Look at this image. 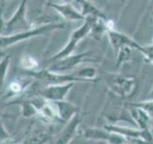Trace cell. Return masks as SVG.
<instances>
[{
  "label": "cell",
  "mask_w": 153,
  "mask_h": 144,
  "mask_svg": "<svg viewBox=\"0 0 153 144\" xmlns=\"http://www.w3.org/2000/svg\"><path fill=\"white\" fill-rule=\"evenodd\" d=\"M65 24L64 23H51V24H45V25L39 26L37 28H33L31 30L26 31V32H21V33H16L13 34L10 36H0V49L3 48L10 47L16 43L26 40L30 38H35L37 36L44 35L45 33L52 31V30H57V29H62L64 28Z\"/></svg>",
  "instance_id": "6da1fadb"
},
{
  "label": "cell",
  "mask_w": 153,
  "mask_h": 144,
  "mask_svg": "<svg viewBox=\"0 0 153 144\" xmlns=\"http://www.w3.org/2000/svg\"><path fill=\"white\" fill-rule=\"evenodd\" d=\"M27 14V1L23 0L20 2L17 10L12 17L5 23L2 36H10L13 34L26 32L31 30V24L26 17Z\"/></svg>",
  "instance_id": "7a4b0ae2"
},
{
  "label": "cell",
  "mask_w": 153,
  "mask_h": 144,
  "mask_svg": "<svg viewBox=\"0 0 153 144\" xmlns=\"http://www.w3.org/2000/svg\"><path fill=\"white\" fill-rule=\"evenodd\" d=\"M90 32H91V27L88 24V22L85 21L79 29H76V30H75L71 34V38L68 43H67L59 52H57L56 55H54L53 57H51L50 59L47 60V64H51V62L53 64V62H55L62 60L68 56H71L72 53L74 52L76 46L78 45V43L82 40L83 38L87 36Z\"/></svg>",
  "instance_id": "3957f363"
},
{
  "label": "cell",
  "mask_w": 153,
  "mask_h": 144,
  "mask_svg": "<svg viewBox=\"0 0 153 144\" xmlns=\"http://www.w3.org/2000/svg\"><path fill=\"white\" fill-rule=\"evenodd\" d=\"M83 62H97L93 58H91V54L88 52L80 53L76 55H71L64 58V59L59 60L57 62H53V64L48 67V69L51 72L59 74H64V72H67L71 69H73L79 64Z\"/></svg>",
  "instance_id": "277c9868"
},
{
  "label": "cell",
  "mask_w": 153,
  "mask_h": 144,
  "mask_svg": "<svg viewBox=\"0 0 153 144\" xmlns=\"http://www.w3.org/2000/svg\"><path fill=\"white\" fill-rule=\"evenodd\" d=\"M25 74L31 78L39 80L47 83H53V85H59L66 83H75V82H83L78 78L76 75H66V74H59L51 72L48 69H42L39 71H25Z\"/></svg>",
  "instance_id": "5b68a950"
},
{
  "label": "cell",
  "mask_w": 153,
  "mask_h": 144,
  "mask_svg": "<svg viewBox=\"0 0 153 144\" xmlns=\"http://www.w3.org/2000/svg\"><path fill=\"white\" fill-rule=\"evenodd\" d=\"M75 83H66L59 85H50L37 91L38 97H41L49 102H62L67 93L73 88Z\"/></svg>",
  "instance_id": "8992f818"
},
{
  "label": "cell",
  "mask_w": 153,
  "mask_h": 144,
  "mask_svg": "<svg viewBox=\"0 0 153 144\" xmlns=\"http://www.w3.org/2000/svg\"><path fill=\"white\" fill-rule=\"evenodd\" d=\"M108 84L111 89L121 96H129L135 88V82L130 78L119 76V75H111L108 79Z\"/></svg>",
  "instance_id": "52a82bcc"
},
{
  "label": "cell",
  "mask_w": 153,
  "mask_h": 144,
  "mask_svg": "<svg viewBox=\"0 0 153 144\" xmlns=\"http://www.w3.org/2000/svg\"><path fill=\"white\" fill-rule=\"evenodd\" d=\"M48 6L53 8L54 10L61 14V16L66 20L69 21H76V20H83L85 17L81 14L80 12L76 11L69 3H62V4H57V3H53V2H48Z\"/></svg>",
  "instance_id": "ba28073f"
},
{
  "label": "cell",
  "mask_w": 153,
  "mask_h": 144,
  "mask_svg": "<svg viewBox=\"0 0 153 144\" xmlns=\"http://www.w3.org/2000/svg\"><path fill=\"white\" fill-rule=\"evenodd\" d=\"M80 121H81V117L79 116V113H76L70 121H68L66 127L60 133L59 136L57 137L56 144H69V142L72 140V138L76 136Z\"/></svg>",
  "instance_id": "9c48e42d"
},
{
  "label": "cell",
  "mask_w": 153,
  "mask_h": 144,
  "mask_svg": "<svg viewBox=\"0 0 153 144\" xmlns=\"http://www.w3.org/2000/svg\"><path fill=\"white\" fill-rule=\"evenodd\" d=\"M108 37L110 38V41H111V44L113 45L115 51H116V54H118V52L121 50L123 46L136 48L138 50L140 49V47H141L139 44H137L135 41L132 40L130 38L123 35V34L115 32L114 30L108 31Z\"/></svg>",
  "instance_id": "30bf717a"
},
{
  "label": "cell",
  "mask_w": 153,
  "mask_h": 144,
  "mask_svg": "<svg viewBox=\"0 0 153 144\" xmlns=\"http://www.w3.org/2000/svg\"><path fill=\"white\" fill-rule=\"evenodd\" d=\"M53 103L56 106L57 114H59V117L60 118L61 121L68 122L76 113H79L78 112L79 109L71 103H66L64 101H62V102H53Z\"/></svg>",
  "instance_id": "8fae6325"
},
{
  "label": "cell",
  "mask_w": 153,
  "mask_h": 144,
  "mask_svg": "<svg viewBox=\"0 0 153 144\" xmlns=\"http://www.w3.org/2000/svg\"><path fill=\"white\" fill-rule=\"evenodd\" d=\"M51 134L46 130H36V131L28 134L20 144H45L49 141Z\"/></svg>",
  "instance_id": "7c38bea8"
},
{
  "label": "cell",
  "mask_w": 153,
  "mask_h": 144,
  "mask_svg": "<svg viewBox=\"0 0 153 144\" xmlns=\"http://www.w3.org/2000/svg\"><path fill=\"white\" fill-rule=\"evenodd\" d=\"M79 3H81V6H82V11L80 13L85 18L89 16H94L102 19H107L106 16H104V14L100 12L92 3H90L88 1H79Z\"/></svg>",
  "instance_id": "4fadbf2b"
},
{
  "label": "cell",
  "mask_w": 153,
  "mask_h": 144,
  "mask_svg": "<svg viewBox=\"0 0 153 144\" xmlns=\"http://www.w3.org/2000/svg\"><path fill=\"white\" fill-rule=\"evenodd\" d=\"M133 118L136 120L137 124L140 126L142 131H147L148 127V116L147 113L141 108H135L131 110Z\"/></svg>",
  "instance_id": "5bb4252c"
},
{
  "label": "cell",
  "mask_w": 153,
  "mask_h": 144,
  "mask_svg": "<svg viewBox=\"0 0 153 144\" xmlns=\"http://www.w3.org/2000/svg\"><path fill=\"white\" fill-rule=\"evenodd\" d=\"M30 79V77H28V78L25 80L23 78H18L16 80H14L13 82H11L9 85V89L10 91L13 93V94H19L21 93L22 91H24L27 86L30 84V82H26Z\"/></svg>",
  "instance_id": "9a60e30c"
},
{
  "label": "cell",
  "mask_w": 153,
  "mask_h": 144,
  "mask_svg": "<svg viewBox=\"0 0 153 144\" xmlns=\"http://www.w3.org/2000/svg\"><path fill=\"white\" fill-rule=\"evenodd\" d=\"M16 104H18L19 106H21V112H22V116L24 117H33L35 115L38 114V110L32 104V102L30 100L28 101H19V102H16Z\"/></svg>",
  "instance_id": "2e32d148"
},
{
  "label": "cell",
  "mask_w": 153,
  "mask_h": 144,
  "mask_svg": "<svg viewBox=\"0 0 153 144\" xmlns=\"http://www.w3.org/2000/svg\"><path fill=\"white\" fill-rule=\"evenodd\" d=\"M11 55H5L2 60L0 61V88L5 83L7 77V72L10 66V62H11Z\"/></svg>",
  "instance_id": "e0dca14e"
},
{
  "label": "cell",
  "mask_w": 153,
  "mask_h": 144,
  "mask_svg": "<svg viewBox=\"0 0 153 144\" xmlns=\"http://www.w3.org/2000/svg\"><path fill=\"white\" fill-rule=\"evenodd\" d=\"M96 74H97V72H96L94 67H84V68H81L76 72V76L83 81H90L95 79Z\"/></svg>",
  "instance_id": "ac0fdd59"
},
{
  "label": "cell",
  "mask_w": 153,
  "mask_h": 144,
  "mask_svg": "<svg viewBox=\"0 0 153 144\" xmlns=\"http://www.w3.org/2000/svg\"><path fill=\"white\" fill-rule=\"evenodd\" d=\"M21 66L26 71H33V69L36 68L38 65V62L33 57L30 55H24L21 58Z\"/></svg>",
  "instance_id": "d6986e66"
},
{
  "label": "cell",
  "mask_w": 153,
  "mask_h": 144,
  "mask_svg": "<svg viewBox=\"0 0 153 144\" xmlns=\"http://www.w3.org/2000/svg\"><path fill=\"white\" fill-rule=\"evenodd\" d=\"M140 50L145 58L146 59V62H151L153 64V45L152 46H146V47H140Z\"/></svg>",
  "instance_id": "ffe728a7"
},
{
  "label": "cell",
  "mask_w": 153,
  "mask_h": 144,
  "mask_svg": "<svg viewBox=\"0 0 153 144\" xmlns=\"http://www.w3.org/2000/svg\"><path fill=\"white\" fill-rule=\"evenodd\" d=\"M5 8V2H0V36H2L4 27H5V22L3 18V12Z\"/></svg>",
  "instance_id": "44dd1931"
},
{
  "label": "cell",
  "mask_w": 153,
  "mask_h": 144,
  "mask_svg": "<svg viewBox=\"0 0 153 144\" xmlns=\"http://www.w3.org/2000/svg\"><path fill=\"white\" fill-rule=\"evenodd\" d=\"M9 137V134L4 128L2 122L0 121V139H7Z\"/></svg>",
  "instance_id": "7402d4cb"
},
{
  "label": "cell",
  "mask_w": 153,
  "mask_h": 144,
  "mask_svg": "<svg viewBox=\"0 0 153 144\" xmlns=\"http://www.w3.org/2000/svg\"><path fill=\"white\" fill-rule=\"evenodd\" d=\"M150 94H151V95L153 96V89H152V91H151V92H150Z\"/></svg>",
  "instance_id": "603a6c76"
},
{
  "label": "cell",
  "mask_w": 153,
  "mask_h": 144,
  "mask_svg": "<svg viewBox=\"0 0 153 144\" xmlns=\"http://www.w3.org/2000/svg\"><path fill=\"white\" fill-rule=\"evenodd\" d=\"M0 116H3V113H1V112H0Z\"/></svg>",
  "instance_id": "cb8c5ba5"
},
{
  "label": "cell",
  "mask_w": 153,
  "mask_h": 144,
  "mask_svg": "<svg viewBox=\"0 0 153 144\" xmlns=\"http://www.w3.org/2000/svg\"><path fill=\"white\" fill-rule=\"evenodd\" d=\"M18 144H20V143H18Z\"/></svg>",
  "instance_id": "d4e9b609"
}]
</instances>
